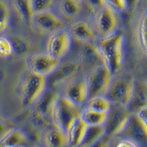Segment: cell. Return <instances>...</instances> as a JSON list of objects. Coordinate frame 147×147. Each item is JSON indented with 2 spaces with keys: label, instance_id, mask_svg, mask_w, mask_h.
<instances>
[{
  "label": "cell",
  "instance_id": "cell-1",
  "mask_svg": "<svg viewBox=\"0 0 147 147\" xmlns=\"http://www.w3.org/2000/svg\"><path fill=\"white\" fill-rule=\"evenodd\" d=\"M124 32L118 30L115 33L106 38H99L97 42L104 62L113 76L120 71L124 60Z\"/></svg>",
  "mask_w": 147,
  "mask_h": 147
},
{
  "label": "cell",
  "instance_id": "cell-2",
  "mask_svg": "<svg viewBox=\"0 0 147 147\" xmlns=\"http://www.w3.org/2000/svg\"><path fill=\"white\" fill-rule=\"evenodd\" d=\"M60 94L53 88H49L33 104L32 120L37 127H44L54 124L53 111L55 103Z\"/></svg>",
  "mask_w": 147,
  "mask_h": 147
},
{
  "label": "cell",
  "instance_id": "cell-3",
  "mask_svg": "<svg viewBox=\"0 0 147 147\" xmlns=\"http://www.w3.org/2000/svg\"><path fill=\"white\" fill-rule=\"evenodd\" d=\"M47 87V77L32 71L25 72L21 80L19 91L24 107H30L37 101Z\"/></svg>",
  "mask_w": 147,
  "mask_h": 147
},
{
  "label": "cell",
  "instance_id": "cell-4",
  "mask_svg": "<svg viewBox=\"0 0 147 147\" xmlns=\"http://www.w3.org/2000/svg\"><path fill=\"white\" fill-rule=\"evenodd\" d=\"M136 81L131 76H113L105 96L112 104L127 107L133 95Z\"/></svg>",
  "mask_w": 147,
  "mask_h": 147
},
{
  "label": "cell",
  "instance_id": "cell-5",
  "mask_svg": "<svg viewBox=\"0 0 147 147\" xmlns=\"http://www.w3.org/2000/svg\"><path fill=\"white\" fill-rule=\"evenodd\" d=\"M82 107H79L63 95H59L53 111V122L68 133L73 123L80 117Z\"/></svg>",
  "mask_w": 147,
  "mask_h": 147
},
{
  "label": "cell",
  "instance_id": "cell-6",
  "mask_svg": "<svg viewBox=\"0 0 147 147\" xmlns=\"http://www.w3.org/2000/svg\"><path fill=\"white\" fill-rule=\"evenodd\" d=\"M113 77L112 73L105 63L90 69L85 76L88 87V100L98 96H105Z\"/></svg>",
  "mask_w": 147,
  "mask_h": 147
},
{
  "label": "cell",
  "instance_id": "cell-7",
  "mask_svg": "<svg viewBox=\"0 0 147 147\" xmlns=\"http://www.w3.org/2000/svg\"><path fill=\"white\" fill-rule=\"evenodd\" d=\"M82 65L80 60H72L59 64L50 75L47 77V86L55 88L58 85L66 84L76 78L77 74L82 69Z\"/></svg>",
  "mask_w": 147,
  "mask_h": 147
},
{
  "label": "cell",
  "instance_id": "cell-8",
  "mask_svg": "<svg viewBox=\"0 0 147 147\" xmlns=\"http://www.w3.org/2000/svg\"><path fill=\"white\" fill-rule=\"evenodd\" d=\"M119 18L117 13L105 5L95 13L94 30L99 38H106L115 33L118 30Z\"/></svg>",
  "mask_w": 147,
  "mask_h": 147
},
{
  "label": "cell",
  "instance_id": "cell-9",
  "mask_svg": "<svg viewBox=\"0 0 147 147\" xmlns=\"http://www.w3.org/2000/svg\"><path fill=\"white\" fill-rule=\"evenodd\" d=\"M118 136L147 147V124L137 113H131L125 127Z\"/></svg>",
  "mask_w": 147,
  "mask_h": 147
},
{
  "label": "cell",
  "instance_id": "cell-10",
  "mask_svg": "<svg viewBox=\"0 0 147 147\" xmlns=\"http://www.w3.org/2000/svg\"><path fill=\"white\" fill-rule=\"evenodd\" d=\"M131 113L127 106L112 104L104 124L106 136L110 138L118 136L125 127Z\"/></svg>",
  "mask_w": 147,
  "mask_h": 147
},
{
  "label": "cell",
  "instance_id": "cell-11",
  "mask_svg": "<svg viewBox=\"0 0 147 147\" xmlns=\"http://www.w3.org/2000/svg\"><path fill=\"white\" fill-rule=\"evenodd\" d=\"M72 37L69 30L62 28L51 34L47 44V53L55 58L62 60L70 50Z\"/></svg>",
  "mask_w": 147,
  "mask_h": 147
},
{
  "label": "cell",
  "instance_id": "cell-12",
  "mask_svg": "<svg viewBox=\"0 0 147 147\" xmlns=\"http://www.w3.org/2000/svg\"><path fill=\"white\" fill-rule=\"evenodd\" d=\"M31 25L39 32L53 33L64 28L63 19L52 10L34 14Z\"/></svg>",
  "mask_w": 147,
  "mask_h": 147
},
{
  "label": "cell",
  "instance_id": "cell-13",
  "mask_svg": "<svg viewBox=\"0 0 147 147\" xmlns=\"http://www.w3.org/2000/svg\"><path fill=\"white\" fill-rule=\"evenodd\" d=\"M61 60L52 57L48 53L34 54L28 56L29 70L47 77L57 69Z\"/></svg>",
  "mask_w": 147,
  "mask_h": 147
},
{
  "label": "cell",
  "instance_id": "cell-14",
  "mask_svg": "<svg viewBox=\"0 0 147 147\" xmlns=\"http://www.w3.org/2000/svg\"><path fill=\"white\" fill-rule=\"evenodd\" d=\"M62 95L79 107H82L88 100V87L85 77H76L65 84Z\"/></svg>",
  "mask_w": 147,
  "mask_h": 147
},
{
  "label": "cell",
  "instance_id": "cell-15",
  "mask_svg": "<svg viewBox=\"0 0 147 147\" xmlns=\"http://www.w3.org/2000/svg\"><path fill=\"white\" fill-rule=\"evenodd\" d=\"M41 140L47 147H65L69 145L68 133L55 124L44 129Z\"/></svg>",
  "mask_w": 147,
  "mask_h": 147
},
{
  "label": "cell",
  "instance_id": "cell-16",
  "mask_svg": "<svg viewBox=\"0 0 147 147\" xmlns=\"http://www.w3.org/2000/svg\"><path fill=\"white\" fill-rule=\"evenodd\" d=\"M80 60L82 65H85L90 69L105 63L99 46L94 41L84 43L80 51Z\"/></svg>",
  "mask_w": 147,
  "mask_h": 147
},
{
  "label": "cell",
  "instance_id": "cell-17",
  "mask_svg": "<svg viewBox=\"0 0 147 147\" xmlns=\"http://www.w3.org/2000/svg\"><path fill=\"white\" fill-rule=\"evenodd\" d=\"M69 32L72 39L83 44L94 41L96 37L94 27L86 20H80L74 23Z\"/></svg>",
  "mask_w": 147,
  "mask_h": 147
},
{
  "label": "cell",
  "instance_id": "cell-18",
  "mask_svg": "<svg viewBox=\"0 0 147 147\" xmlns=\"http://www.w3.org/2000/svg\"><path fill=\"white\" fill-rule=\"evenodd\" d=\"M131 113H140L147 107V83L141 81H136L132 99L128 105Z\"/></svg>",
  "mask_w": 147,
  "mask_h": 147
},
{
  "label": "cell",
  "instance_id": "cell-19",
  "mask_svg": "<svg viewBox=\"0 0 147 147\" xmlns=\"http://www.w3.org/2000/svg\"><path fill=\"white\" fill-rule=\"evenodd\" d=\"M88 126V125L81 116L74 122L68 132L69 145L71 147H80L84 138Z\"/></svg>",
  "mask_w": 147,
  "mask_h": 147
},
{
  "label": "cell",
  "instance_id": "cell-20",
  "mask_svg": "<svg viewBox=\"0 0 147 147\" xmlns=\"http://www.w3.org/2000/svg\"><path fill=\"white\" fill-rule=\"evenodd\" d=\"M56 6L61 15L68 18H74L80 15L82 10V3L78 0H55Z\"/></svg>",
  "mask_w": 147,
  "mask_h": 147
},
{
  "label": "cell",
  "instance_id": "cell-21",
  "mask_svg": "<svg viewBox=\"0 0 147 147\" xmlns=\"http://www.w3.org/2000/svg\"><path fill=\"white\" fill-rule=\"evenodd\" d=\"M27 144L29 142L24 131L14 127L0 140V146L6 147H23Z\"/></svg>",
  "mask_w": 147,
  "mask_h": 147
},
{
  "label": "cell",
  "instance_id": "cell-22",
  "mask_svg": "<svg viewBox=\"0 0 147 147\" xmlns=\"http://www.w3.org/2000/svg\"><path fill=\"white\" fill-rule=\"evenodd\" d=\"M12 2L16 12L21 18L31 24L34 13L30 0H12Z\"/></svg>",
  "mask_w": 147,
  "mask_h": 147
},
{
  "label": "cell",
  "instance_id": "cell-23",
  "mask_svg": "<svg viewBox=\"0 0 147 147\" xmlns=\"http://www.w3.org/2000/svg\"><path fill=\"white\" fill-rule=\"evenodd\" d=\"M105 135V128L104 124L96 126L88 125L80 147H88Z\"/></svg>",
  "mask_w": 147,
  "mask_h": 147
},
{
  "label": "cell",
  "instance_id": "cell-24",
  "mask_svg": "<svg viewBox=\"0 0 147 147\" xmlns=\"http://www.w3.org/2000/svg\"><path fill=\"white\" fill-rule=\"evenodd\" d=\"M80 116L88 125H102L107 119V113L98 112L85 107L82 109Z\"/></svg>",
  "mask_w": 147,
  "mask_h": 147
},
{
  "label": "cell",
  "instance_id": "cell-25",
  "mask_svg": "<svg viewBox=\"0 0 147 147\" xmlns=\"http://www.w3.org/2000/svg\"><path fill=\"white\" fill-rule=\"evenodd\" d=\"M13 44V55L18 57H24L28 55L31 49V44L28 40L20 35H10L9 36Z\"/></svg>",
  "mask_w": 147,
  "mask_h": 147
},
{
  "label": "cell",
  "instance_id": "cell-26",
  "mask_svg": "<svg viewBox=\"0 0 147 147\" xmlns=\"http://www.w3.org/2000/svg\"><path fill=\"white\" fill-rule=\"evenodd\" d=\"M112 106V103L105 96H98L89 99L85 103V107L98 112L107 113Z\"/></svg>",
  "mask_w": 147,
  "mask_h": 147
},
{
  "label": "cell",
  "instance_id": "cell-27",
  "mask_svg": "<svg viewBox=\"0 0 147 147\" xmlns=\"http://www.w3.org/2000/svg\"><path fill=\"white\" fill-rule=\"evenodd\" d=\"M138 35L140 47L147 56V7L144 9L139 19Z\"/></svg>",
  "mask_w": 147,
  "mask_h": 147
},
{
  "label": "cell",
  "instance_id": "cell-28",
  "mask_svg": "<svg viewBox=\"0 0 147 147\" xmlns=\"http://www.w3.org/2000/svg\"><path fill=\"white\" fill-rule=\"evenodd\" d=\"M10 20V8L7 0H0V34L7 30Z\"/></svg>",
  "mask_w": 147,
  "mask_h": 147
},
{
  "label": "cell",
  "instance_id": "cell-29",
  "mask_svg": "<svg viewBox=\"0 0 147 147\" xmlns=\"http://www.w3.org/2000/svg\"><path fill=\"white\" fill-rule=\"evenodd\" d=\"M13 55V48L10 38L0 35V57L7 58Z\"/></svg>",
  "mask_w": 147,
  "mask_h": 147
},
{
  "label": "cell",
  "instance_id": "cell-30",
  "mask_svg": "<svg viewBox=\"0 0 147 147\" xmlns=\"http://www.w3.org/2000/svg\"><path fill=\"white\" fill-rule=\"evenodd\" d=\"M55 0H30L34 14L52 10Z\"/></svg>",
  "mask_w": 147,
  "mask_h": 147
},
{
  "label": "cell",
  "instance_id": "cell-31",
  "mask_svg": "<svg viewBox=\"0 0 147 147\" xmlns=\"http://www.w3.org/2000/svg\"><path fill=\"white\" fill-rule=\"evenodd\" d=\"M94 14L105 5V0H83L82 2Z\"/></svg>",
  "mask_w": 147,
  "mask_h": 147
},
{
  "label": "cell",
  "instance_id": "cell-32",
  "mask_svg": "<svg viewBox=\"0 0 147 147\" xmlns=\"http://www.w3.org/2000/svg\"><path fill=\"white\" fill-rule=\"evenodd\" d=\"M105 5L115 10L116 13L127 10L125 0H105Z\"/></svg>",
  "mask_w": 147,
  "mask_h": 147
},
{
  "label": "cell",
  "instance_id": "cell-33",
  "mask_svg": "<svg viewBox=\"0 0 147 147\" xmlns=\"http://www.w3.org/2000/svg\"><path fill=\"white\" fill-rule=\"evenodd\" d=\"M110 138V137L105 135L88 147H108Z\"/></svg>",
  "mask_w": 147,
  "mask_h": 147
},
{
  "label": "cell",
  "instance_id": "cell-34",
  "mask_svg": "<svg viewBox=\"0 0 147 147\" xmlns=\"http://www.w3.org/2000/svg\"><path fill=\"white\" fill-rule=\"evenodd\" d=\"M13 128V127L7 124V123L0 120V140H2L5 136H7V134Z\"/></svg>",
  "mask_w": 147,
  "mask_h": 147
},
{
  "label": "cell",
  "instance_id": "cell-35",
  "mask_svg": "<svg viewBox=\"0 0 147 147\" xmlns=\"http://www.w3.org/2000/svg\"><path fill=\"white\" fill-rule=\"evenodd\" d=\"M115 147H140V146L129 139L122 138L116 144Z\"/></svg>",
  "mask_w": 147,
  "mask_h": 147
},
{
  "label": "cell",
  "instance_id": "cell-36",
  "mask_svg": "<svg viewBox=\"0 0 147 147\" xmlns=\"http://www.w3.org/2000/svg\"><path fill=\"white\" fill-rule=\"evenodd\" d=\"M140 0H125L126 7L129 11H134L136 10L138 5L140 3Z\"/></svg>",
  "mask_w": 147,
  "mask_h": 147
},
{
  "label": "cell",
  "instance_id": "cell-37",
  "mask_svg": "<svg viewBox=\"0 0 147 147\" xmlns=\"http://www.w3.org/2000/svg\"><path fill=\"white\" fill-rule=\"evenodd\" d=\"M138 113L140 114V116L144 119V120L145 121L146 123L147 124V107L144 109V110H141V111H140V113Z\"/></svg>",
  "mask_w": 147,
  "mask_h": 147
},
{
  "label": "cell",
  "instance_id": "cell-38",
  "mask_svg": "<svg viewBox=\"0 0 147 147\" xmlns=\"http://www.w3.org/2000/svg\"><path fill=\"white\" fill-rule=\"evenodd\" d=\"M78 1H80V2H82L83 0H78Z\"/></svg>",
  "mask_w": 147,
  "mask_h": 147
},
{
  "label": "cell",
  "instance_id": "cell-39",
  "mask_svg": "<svg viewBox=\"0 0 147 147\" xmlns=\"http://www.w3.org/2000/svg\"><path fill=\"white\" fill-rule=\"evenodd\" d=\"M23 147H35V146H23Z\"/></svg>",
  "mask_w": 147,
  "mask_h": 147
},
{
  "label": "cell",
  "instance_id": "cell-40",
  "mask_svg": "<svg viewBox=\"0 0 147 147\" xmlns=\"http://www.w3.org/2000/svg\"><path fill=\"white\" fill-rule=\"evenodd\" d=\"M0 147H6V146H0Z\"/></svg>",
  "mask_w": 147,
  "mask_h": 147
}]
</instances>
